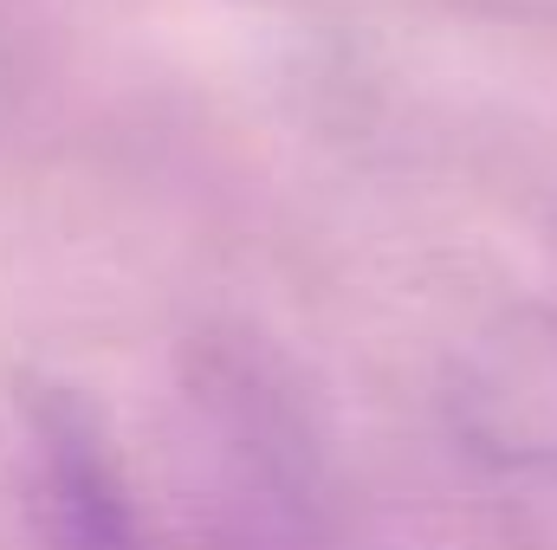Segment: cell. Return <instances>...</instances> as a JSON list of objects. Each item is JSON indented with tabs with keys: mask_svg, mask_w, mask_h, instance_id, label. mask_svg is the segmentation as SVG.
<instances>
[{
	"mask_svg": "<svg viewBox=\"0 0 557 550\" xmlns=\"http://www.w3.org/2000/svg\"><path fill=\"white\" fill-rule=\"evenodd\" d=\"M454 427L486 460L557 479V317H506L460 357Z\"/></svg>",
	"mask_w": 557,
	"mask_h": 550,
	"instance_id": "obj_1",
	"label": "cell"
},
{
	"mask_svg": "<svg viewBox=\"0 0 557 550\" xmlns=\"http://www.w3.org/2000/svg\"><path fill=\"white\" fill-rule=\"evenodd\" d=\"M33 479H39V532L52 550H149L131 505V486L111 460L98 414L72 389L33 396Z\"/></svg>",
	"mask_w": 557,
	"mask_h": 550,
	"instance_id": "obj_2",
	"label": "cell"
}]
</instances>
